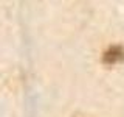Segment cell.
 Masks as SVG:
<instances>
[{"mask_svg":"<svg viewBox=\"0 0 124 117\" xmlns=\"http://www.w3.org/2000/svg\"><path fill=\"white\" fill-rule=\"evenodd\" d=\"M124 58V50L119 49V47H113L106 53V62H116V61H121Z\"/></svg>","mask_w":124,"mask_h":117,"instance_id":"obj_1","label":"cell"}]
</instances>
